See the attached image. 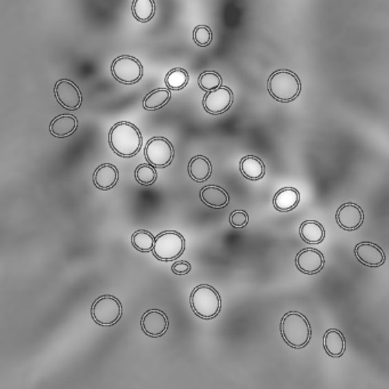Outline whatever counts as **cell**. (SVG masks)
Returning <instances> with one entry per match:
<instances>
[{
    "mask_svg": "<svg viewBox=\"0 0 389 389\" xmlns=\"http://www.w3.org/2000/svg\"><path fill=\"white\" fill-rule=\"evenodd\" d=\"M109 143L117 155L121 158H134L142 149V134L132 122H117L110 130Z\"/></svg>",
    "mask_w": 389,
    "mask_h": 389,
    "instance_id": "6da1fadb",
    "label": "cell"
},
{
    "mask_svg": "<svg viewBox=\"0 0 389 389\" xmlns=\"http://www.w3.org/2000/svg\"><path fill=\"white\" fill-rule=\"evenodd\" d=\"M280 332L284 343L295 350H303L312 339L310 321L299 312L284 314L281 320Z\"/></svg>",
    "mask_w": 389,
    "mask_h": 389,
    "instance_id": "7a4b0ae2",
    "label": "cell"
},
{
    "mask_svg": "<svg viewBox=\"0 0 389 389\" xmlns=\"http://www.w3.org/2000/svg\"><path fill=\"white\" fill-rule=\"evenodd\" d=\"M190 305L197 317L202 320H212L221 310V295L208 284H200L192 291Z\"/></svg>",
    "mask_w": 389,
    "mask_h": 389,
    "instance_id": "3957f363",
    "label": "cell"
},
{
    "mask_svg": "<svg viewBox=\"0 0 389 389\" xmlns=\"http://www.w3.org/2000/svg\"><path fill=\"white\" fill-rule=\"evenodd\" d=\"M268 92L277 102L289 103L297 99L301 92V83L296 73L289 70H277L268 81Z\"/></svg>",
    "mask_w": 389,
    "mask_h": 389,
    "instance_id": "277c9868",
    "label": "cell"
},
{
    "mask_svg": "<svg viewBox=\"0 0 389 389\" xmlns=\"http://www.w3.org/2000/svg\"><path fill=\"white\" fill-rule=\"evenodd\" d=\"M185 239L179 232L165 231L155 237L153 256L161 261L179 259L184 254Z\"/></svg>",
    "mask_w": 389,
    "mask_h": 389,
    "instance_id": "5b68a950",
    "label": "cell"
},
{
    "mask_svg": "<svg viewBox=\"0 0 389 389\" xmlns=\"http://www.w3.org/2000/svg\"><path fill=\"white\" fill-rule=\"evenodd\" d=\"M90 313L96 324L101 327H112L121 319L122 305L114 296L104 295L92 303Z\"/></svg>",
    "mask_w": 389,
    "mask_h": 389,
    "instance_id": "8992f818",
    "label": "cell"
},
{
    "mask_svg": "<svg viewBox=\"0 0 389 389\" xmlns=\"http://www.w3.org/2000/svg\"><path fill=\"white\" fill-rule=\"evenodd\" d=\"M146 161L154 168H166L174 160V146L165 137H152L144 149Z\"/></svg>",
    "mask_w": 389,
    "mask_h": 389,
    "instance_id": "52a82bcc",
    "label": "cell"
},
{
    "mask_svg": "<svg viewBox=\"0 0 389 389\" xmlns=\"http://www.w3.org/2000/svg\"><path fill=\"white\" fill-rule=\"evenodd\" d=\"M111 73L120 83L134 85L143 78L142 63L130 55H122L113 61Z\"/></svg>",
    "mask_w": 389,
    "mask_h": 389,
    "instance_id": "ba28073f",
    "label": "cell"
},
{
    "mask_svg": "<svg viewBox=\"0 0 389 389\" xmlns=\"http://www.w3.org/2000/svg\"><path fill=\"white\" fill-rule=\"evenodd\" d=\"M235 102V95L228 87L221 86L218 90L208 92L202 101L206 112L219 116L226 112Z\"/></svg>",
    "mask_w": 389,
    "mask_h": 389,
    "instance_id": "9c48e42d",
    "label": "cell"
},
{
    "mask_svg": "<svg viewBox=\"0 0 389 389\" xmlns=\"http://www.w3.org/2000/svg\"><path fill=\"white\" fill-rule=\"evenodd\" d=\"M54 94L57 97V102L64 109L70 111H76L79 109L83 103V95L76 83L71 80L61 79L57 81L54 88Z\"/></svg>",
    "mask_w": 389,
    "mask_h": 389,
    "instance_id": "30bf717a",
    "label": "cell"
},
{
    "mask_svg": "<svg viewBox=\"0 0 389 389\" xmlns=\"http://www.w3.org/2000/svg\"><path fill=\"white\" fill-rule=\"evenodd\" d=\"M336 221L338 226L343 231H357L364 221V211L357 203L346 202L337 210Z\"/></svg>",
    "mask_w": 389,
    "mask_h": 389,
    "instance_id": "8fae6325",
    "label": "cell"
},
{
    "mask_svg": "<svg viewBox=\"0 0 389 389\" xmlns=\"http://www.w3.org/2000/svg\"><path fill=\"white\" fill-rule=\"evenodd\" d=\"M141 327L146 336L160 338L168 331V317L160 310H146L143 314Z\"/></svg>",
    "mask_w": 389,
    "mask_h": 389,
    "instance_id": "7c38bea8",
    "label": "cell"
},
{
    "mask_svg": "<svg viewBox=\"0 0 389 389\" xmlns=\"http://www.w3.org/2000/svg\"><path fill=\"white\" fill-rule=\"evenodd\" d=\"M357 261L368 268H379L386 263V254L378 244L359 242L354 249Z\"/></svg>",
    "mask_w": 389,
    "mask_h": 389,
    "instance_id": "4fadbf2b",
    "label": "cell"
},
{
    "mask_svg": "<svg viewBox=\"0 0 389 389\" xmlns=\"http://www.w3.org/2000/svg\"><path fill=\"white\" fill-rule=\"evenodd\" d=\"M326 265L323 254L314 248H305L298 252L296 266L301 273L314 275L320 273Z\"/></svg>",
    "mask_w": 389,
    "mask_h": 389,
    "instance_id": "5bb4252c",
    "label": "cell"
},
{
    "mask_svg": "<svg viewBox=\"0 0 389 389\" xmlns=\"http://www.w3.org/2000/svg\"><path fill=\"white\" fill-rule=\"evenodd\" d=\"M118 181H119V170L117 169L116 166L111 163L99 166L92 175V181L96 188L102 191H109L114 188Z\"/></svg>",
    "mask_w": 389,
    "mask_h": 389,
    "instance_id": "9a60e30c",
    "label": "cell"
},
{
    "mask_svg": "<svg viewBox=\"0 0 389 389\" xmlns=\"http://www.w3.org/2000/svg\"><path fill=\"white\" fill-rule=\"evenodd\" d=\"M200 198L206 206L214 209L225 208L230 202L228 192L217 185H207L202 188L200 191Z\"/></svg>",
    "mask_w": 389,
    "mask_h": 389,
    "instance_id": "2e32d148",
    "label": "cell"
},
{
    "mask_svg": "<svg viewBox=\"0 0 389 389\" xmlns=\"http://www.w3.org/2000/svg\"><path fill=\"white\" fill-rule=\"evenodd\" d=\"M324 352L333 359L343 357L346 350V340L341 331L338 329H329L323 336Z\"/></svg>",
    "mask_w": 389,
    "mask_h": 389,
    "instance_id": "e0dca14e",
    "label": "cell"
},
{
    "mask_svg": "<svg viewBox=\"0 0 389 389\" xmlns=\"http://www.w3.org/2000/svg\"><path fill=\"white\" fill-rule=\"evenodd\" d=\"M300 202V193L297 188H283L274 195L273 206L275 210L280 212H289L297 208Z\"/></svg>",
    "mask_w": 389,
    "mask_h": 389,
    "instance_id": "ac0fdd59",
    "label": "cell"
},
{
    "mask_svg": "<svg viewBox=\"0 0 389 389\" xmlns=\"http://www.w3.org/2000/svg\"><path fill=\"white\" fill-rule=\"evenodd\" d=\"M78 128V120L71 114H62L52 120L50 125V132L54 137L66 139L72 135Z\"/></svg>",
    "mask_w": 389,
    "mask_h": 389,
    "instance_id": "d6986e66",
    "label": "cell"
},
{
    "mask_svg": "<svg viewBox=\"0 0 389 389\" xmlns=\"http://www.w3.org/2000/svg\"><path fill=\"white\" fill-rule=\"evenodd\" d=\"M188 172L193 181L203 183L210 177L212 166L208 158H206L203 155H197L194 158H192L188 163Z\"/></svg>",
    "mask_w": 389,
    "mask_h": 389,
    "instance_id": "ffe728a7",
    "label": "cell"
},
{
    "mask_svg": "<svg viewBox=\"0 0 389 389\" xmlns=\"http://www.w3.org/2000/svg\"><path fill=\"white\" fill-rule=\"evenodd\" d=\"M240 172L250 181H259L265 175L264 162L256 155H247L240 162Z\"/></svg>",
    "mask_w": 389,
    "mask_h": 389,
    "instance_id": "44dd1931",
    "label": "cell"
},
{
    "mask_svg": "<svg viewBox=\"0 0 389 389\" xmlns=\"http://www.w3.org/2000/svg\"><path fill=\"white\" fill-rule=\"evenodd\" d=\"M299 235L306 243L320 244L326 239V230L319 221H305L300 225Z\"/></svg>",
    "mask_w": 389,
    "mask_h": 389,
    "instance_id": "7402d4cb",
    "label": "cell"
},
{
    "mask_svg": "<svg viewBox=\"0 0 389 389\" xmlns=\"http://www.w3.org/2000/svg\"><path fill=\"white\" fill-rule=\"evenodd\" d=\"M170 99H172V92L168 88L152 90L143 101V108L148 111H155L167 106Z\"/></svg>",
    "mask_w": 389,
    "mask_h": 389,
    "instance_id": "603a6c76",
    "label": "cell"
},
{
    "mask_svg": "<svg viewBox=\"0 0 389 389\" xmlns=\"http://www.w3.org/2000/svg\"><path fill=\"white\" fill-rule=\"evenodd\" d=\"M155 14L154 0H134L132 15L141 23H148Z\"/></svg>",
    "mask_w": 389,
    "mask_h": 389,
    "instance_id": "cb8c5ba5",
    "label": "cell"
},
{
    "mask_svg": "<svg viewBox=\"0 0 389 389\" xmlns=\"http://www.w3.org/2000/svg\"><path fill=\"white\" fill-rule=\"evenodd\" d=\"M190 76L186 70L175 68L170 70L165 78L166 86L169 90H181L188 86Z\"/></svg>",
    "mask_w": 389,
    "mask_h": 389,
    "instance_id": "d4e9b609",
    "label": "cell"
},
{
    "mask_svg": "<svg viewBox=\"0 0 389 389\" xmlns=\"http://www.w3.org/2000/svg\"><path fill=\"white\" fill-rule=\"evenodd\" d=\"M155 238L152 233L146 230L134 232L132 237V247L141 252H149L153 250Z\"/></svg>",
    "mask_w": 389,
    "mask_h": 389,
    "instance_id": "484cf974",
    "label": "cell"
},
{
    "mask_svg": "<svg viewBox=\"0 0 389 389\" xmlns=\"http://www.w3.org/2000/svg\"><path fill=\"white\" fill-rule=\"evenodd\" d=\"M135 179L139 184L150 186L157 181L158 172L155 170L154 167L150 163H143L136 168Z\"/></svg>",
    "mask_w": 389,
    "mask_h": 389,
    "instance_id": "4316f807",
    "label": "cell"
},
{
    "mask_svg": "<svg viewBox=\"0 0 389 389\" xmlns=\"http://www.w3.org/2000/svg\"><path fill=\"white\" fill-rule=\"evenodd\" d=\"M221 77L219 73L215 71H205L199 77L198 83L200 88L205 92H212L221 86Z\"/></svg>",
    "mask_w": 389,
    "mask_h": 389,
    "instance_id": "83f0119b",
    "label": "cell"
},
{
    "mask_svg": "<svg viewBox=\"0 0 389 389\" xmlns=\"http://www.w3.org/2000/svg\"><path fill=\"white\" fill-rule=\"evenodd\" d=\"M193 40L199 47H207L212 41V32L207 26H198L193 31Z\"/></svg>",
    "mask_w": 389,
    "mask_h": 389,
    "instance_id": "f1b7e54d",
    "label": "cell"
},
{
    "mask_svg": "<svg viewBox=\"0 0 389 389\" xmlns=\"http://www.w3.org/2000/svg\"><path fill=\"white\" fill-rule=\"evenodd\" d=\"M249 223V216L247 211L235 210L230 216V224L235 228H243Z\"/></svg>",
    "mask_w": 389,
    "mask_h": 389,
    "instance_id": "f546056e",
    "label": "cell"
},
{
    "mask_svg": "<svg viewBox=\"0 0 389 389\" xmlns=\"http://www.w3.org/2000/svg\"><path fill=\"white\" fill-rule=\"evenodd\" d=\"M191 264L186 261H176L175 264L172 266V273L176 274V275L188 274L191 272Z\"/></svg>",
    "mask_w": 389,
    "mask_h": 389,
    "instance_id": "4dcf8cb0",
    "label": "cell"
}]
</instances>
